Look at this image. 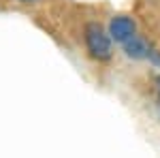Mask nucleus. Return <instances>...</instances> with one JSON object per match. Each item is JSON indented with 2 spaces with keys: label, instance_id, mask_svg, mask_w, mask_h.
<instances>
[{
  "label": "nucleus",
  "instance_id": "3",
  "mask_svg": "<svg viewBox=\"0 0 160 158\" xmlns=\"http://www.w3.org/2000/svg\"><path fill=\"white\" fill-rule=\"evenodd\" d=\"M122 49H124V56L130 58V60H148L149 58V51H152V43L143 34L137 32L135 37H130L126 43H122Z\"/></svg>",
  "mask_w": 160,
  "mask_h": 158
},
{
  "label": "nucleus",
  "instance_id": "2",
  "mask_svg": "<svg viewBox=\"0 0 160 158\" xmlns=\"http://www.w3.org/2000/svg\"><path fill=\"white\" fill-rule=\"evenodd\" d=\"M109 37L111 41H115V43H126L130 37H135L137 34V22L135 17H130V15H113L109 22Z\"/></svg>",
  "mask_w": 160,
  "mask_h": 158
},
{
  "label": "nucleus",
  "instance_id": "5",
  "mask_svg": "<svg viewBox=\"0 0 160 158\" xmlns=\"http://www.w3.org/2000/svg\"><path fill=\"white\" fill-rule=\"evenodd\" d=\"M154 92H156V98L160 103V75H156V79H154Z\"/></svg>",
  "mask_w": 160,
  "mask_h": 158
},
{
  "label": "nucleus",
  "instance_id": "4",
  "mask_svg": "<svg viewBox=\"0 0 160 158\" xmlns=\"http://www.w3.org/2000/svg\"><path fill=\"white\" fill-rule=\"evenodd\" d=\"M149 62H152V64H154V66H158L160 69V49H152V51H149V58H148Z\"/></svg>",
  "mask_w": 160,
  "mask_h": 158
},
{
  "label": "nucleus",
  "instance_id": "1",
  "mask_svg": "<svg viewBox=\"0 0 160 158\" xmlns=\"http://www.w3.org/2000/svg\"><path fill=\"white\" fill-rule=\"evenodd\" d=\"M83 43L86 51L92 60L96 62H109L113 56V41L109 32L98 24V22H88L83 28Z\"/></svg>",
  "mask_w": 160,
  "mask_h": 158
},
{
  "label": "nucleus",
  "instance_id": "6",
  "mask_svg": "<svg viewBox=\"0 0 160 158\" xmlns=\"http://www.w3.org/2000/svg\"><path fill=\"white\" fill-rule=\"evenodd\" d=\"M22 2H34V0H22Z\"/></svg>",
  "mask_w": 160,
  "mask_h": 158
}]
</instances>
